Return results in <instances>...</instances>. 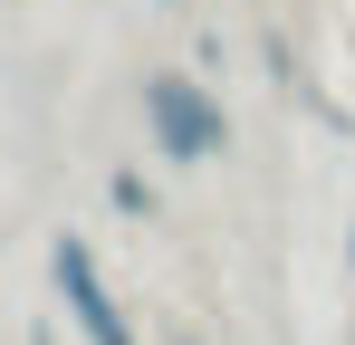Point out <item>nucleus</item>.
<instances>
[{
	"instance_id": "obj_1",
	"label": "nucleus",
	"mask_w": 355,
	"mask_h": 345,
	"mask_svg": "<svg viewBox=\"0 0 355 345\" xmlns=\"http://www.w3.org/2000/svg\"><path fill=\"white\" fill-rule=\"evenodd\" d=\"M144 134H154V154L164 163H221V144H231V115L221 96L202 87V77H182V67H154L144 77Z\"/></svg>"
},
{
	"instance_id": "obj_4",
	"label": "nucleus",
	"mask_w": 355,
	"mask_h": 345,
	"mask_svg": "<svg viewBox=\"0 0 355 345\" xmlns=\"http://www.w3.org/2000/svg\"><path fill=\"white\" fill-rule=\"evenodd\" d=\"M182 345H192V336H182Z\"/></svg>"
},
{
	"instance_id": "obj_2",
	"label": "nucleus",
	"mask_w": 355,
	"mask_h": 345,
	"mask_svg": "<svg viewBox=\"0 0 355 345\" xmlns=\"http://www.w3.org/2000/svg\"><path fill=\"white\" fill-rule=\"evenodd\" d=\"M49 288H58L67 326H77L87 345H135V317L116 307V288H106V269H96V249H87L77 230H58V240H49Z\"/></svg>"
},
{
	"instance_id": "obj_3",
	"label": "nucleus",
	"mask_w": 355,
	"mask_h": 345,
	"mask_svg": "<svg viewBox=\"0 0 355 345\" xmlns=\"http://www.w3.org/2000/svg\"><path fill=\"white\" fill-rule=\"evenodd\" d=\"M106 192H116V211H154V182H144V172H116Z\"/></svg>"
}]
</instances>
